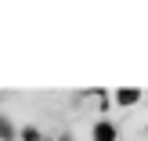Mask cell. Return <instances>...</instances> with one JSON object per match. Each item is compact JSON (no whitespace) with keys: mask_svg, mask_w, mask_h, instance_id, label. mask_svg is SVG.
Segmentation results:
<instances>
[{"mask_svg":"<svg viewBox=\"0 0 148 141\" xmlns=\"http://www.w3.org/2000/svg\"><path fill=\"white\" fill-rule=\"evenodd\" d=\"M94 141H116L112 123H98V130H94Z\"/></svg>","mask_w":148,"mask_h":141,"instance_id":"obj_1","label":"cell"}]
</instances>
